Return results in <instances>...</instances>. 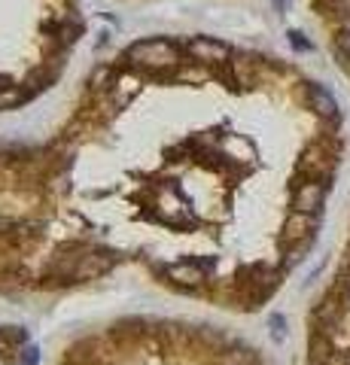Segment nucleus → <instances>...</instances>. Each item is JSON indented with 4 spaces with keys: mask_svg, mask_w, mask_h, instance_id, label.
I'll list each match as a JSON object with an SVG mask.
<instances>
[{
    "mask_svg": "<svg viewBox=\"0 0 350 365\" xmlns=\"http://www.w3.org/2000/svg\"><path fill=\"white\" fill-rule=\"evenodd\" d=\"M25 365H37V350H34V347L25 350Z\"/></svg>",
    "mask_w": 350,
    "mask_h": 365,
    "instance_id": "11",
    "label": "nucleus"
},
{
    "mask_svg": "<svg viewBox=\"0 0 350 365\" xmlns=\"http://www.w3.org/2000/svg\"><path fill=\"white\" fill-rule=\"evenodd\" d=\"M289 43L296 46L299 52H311V43L304 40V34H299V31H289Z\"/></svg>",
    "mask_w": 350,
    "mask_h": 365,
    "instance_id": "10",
    "label": "nucleus"
},
{
    "mask_svg": "<svg viewBox=\"0 0 350 365\" xmlns=\"http://www.w3.org/2000/svg\"><path fill=\"white\" fill-rule=\"evenodd\" d=\"M314 228V216L311 213H292L287 220V237L289 241H304Z\"/></svg>",
    "mask_w": 350,
    "mask_h": 365,
    "instance_id": "6",
    "label": "nucleus"
},
{
    "mask_svg": "<svg viewBox=\"0 0 350 365\" xmlns=\"http://www.w3.org/2000/svg\"><path fill=\"white\" fill-rule=\"evenodd\" d=\"M128 58L134 64H140V67L159 71V67H174L180 61V52L168 40H143V43H134L131 46Z\"/></svg>",
    "mask_w": 350,
    "mask_h": 365,
    "instance_id": "1",
    "label": "nucleus"
},
{
    "mask_svg": "<svg viewBox=\"0 0 350 365\" xmlns=\"http://www.w3.org/2000/svg\"><path fill=\"white\" fill-rule=\"evenodd\" d=\"M0 341H9V344H21L25 341V332L16 326H6V329H0Z\"/></svg>",
    "mask_w": 350,
    "mask_h": 365,
    "instance_id": "8",
    "label": "nucleus"
},
{
    "mask_svg": "<svg viewBox=\"0 0 350 365\" xmlns=\"http://www.w3.org/2000/svg\"><path fill=\"white\" fill-rule=\"evenodd\" d=\"M308 98H311V107H314V113H317V116H323V119H338V104H335V98H332L326 88L311 86V88H308Z\"/></svg>",
    "mask_w": 350,
    "mask_h": 365,
    "instance_id": "4",
    "label": "nucleus"
},
{
    "mask_svg": "<svg viewBox=\"0 0 350 365\" xmlns=\"http://www.w3.org/2000/svg\"><path fill=\"white\" fill-rule=\"evenodd\" d=\"M168 274H171V280L183 283V287H195V283L205 280V274H201L195 262H177V265L168 268Z\"/></svg>",
    "mask_w": 350,
    "mask_h": 365,
    "instance_id": "5",
    "label": "nucleus"
},
{
    "mask_svg": "<svg viewBox=\"0 0 350 365\" xmlns=\"http://www.w3.org/2000/svg\"><path fill=\"white\" fill-rule=\"evenodd\" d=\"M335 55H338V61H341V67L350 73V31H341L335 37Z\"/></svg>",
    "mask_w": 350,
    "mask_h": 365,
    "instance_id": "7",
    "label": "nucleus"
},
{
    "mask_svg": "<svg viewBox=\"0 0 350 365\" xmlns=\"http://www.w3.org/2000/svg\"><path fill=\"white\" fill-rule=\"evenodd\" d=\"M268 326H271V338H274V341H284V317H271L268 319Z\"/></svg>",
    "mask_w": 350,
    "mask_h": 365,
    "instance_id": "9",
    "label": "nucleus"
},
{
    "mask_svg": "<svg viewBox=\"0 0 350 365\" xmlns=\"http://www.w3.org/2000/svg\"><path fill=\"white\" fill-rule=\"evenodd\" d=\"M323 204V186L320 182H302L296 198H292V207L296 213H314Z\"/></svg>",
    "mask_w": 350,
    "mask_h": 365,
    "instance_id": "3",
    "label": "nucleus"
},
{
    "mask_svg": "<svg viewBox=\"0 0 350 365\" xmlns=\"http://www.w3.org/2000/svg\"><path fill=\"white\" fill-rule=\"evenodd\" d=\"M189 55L192 58H198V61H225L229 58V46L220 43V40H213V37H195V40H189Z\"/></svg>",
    "mask_w": 350,
    "mask_h": 365,
    "instance_id": "2",
    "label": "nucleus"
}]
</instances>
